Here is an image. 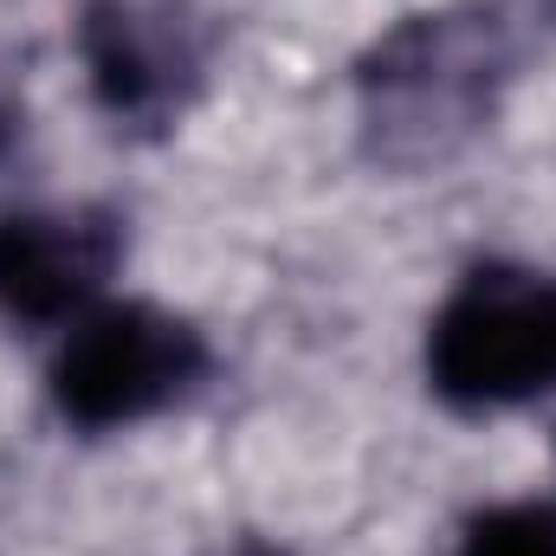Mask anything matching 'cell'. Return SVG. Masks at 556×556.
Wrapping results in <instances>:
<instances>
[{
  "instance_id": "6da1fadb",
  "label": "cell",
  "mask_w": 556,
  "mask_h": 556,
  "mask_svg": "<svg viewBox=\"0 0 556 556\" xmlns=\"http://www.w3.org/2000/svg\"><path fill=\"white\" fill-rule=\"evenodd\" d=\"M427 376L453 408H511L556 389V285L472 273L427 330Z\"/></svg>"
},
{
  "instance_id": "7a4b0ae2",
  "label": "cell",
  "mask_w": 556,
  "mask_h": 556,
  "mask_svg": "<svg viewBox=\"0 0 556 556\" xmlns=\"http://www.w3.org/2000/svg\"><path fill=\"white\" fill-rule=\"evenodd\" d=\"M207 376V343L194 324L155 304L85 311L52 363V402L78 427H124L181 402Z\"/></svg>"
},
{
  "instance_id": "3957f363",
  "label": "cell",
  "mask_w": 556,
  "mask_h": 556,
  "mask_svg": "<svg viewBox=\"0 0 556 556\" xmlns=\"http://www.w3.org/2000/svg\"><path fill=\"white\" fill-rule=\"evenodd\" d=\"M124 233L111 214H7L0 220V317L65 324L85 317L117 273Z\"/></svg>"
},
{
  "instance_id": "277c9868",
  "label": "cell",
  "mask_w": 556,
  "mask_h": 556,
  "mask_svg": "<svg viewBox=\"0 0 556 556\" xmlns=\"http://www.w3.org/2000/svg\"><path fill=\"white\" fill-rule=\"evenodd\" d=\"M78 46H85L98 98L117 117H149V111L175 104V85L188 78L181 33L162 13H149L142 0H91L85 26H78Z\"/></svg>"
},
{
  "instance_id": "5b68a950",
  "label": "cell",
  "mask_w": 556,
  "mask_h": 556,
  "mask_svg": "<svg viewBox=\"0 0 556 556\" xmlns=\"http://www.w3.org/2000/svg\"><path fill=\"white\" fill-rule=\"evenodd\" d=\"M459 556H556V511L551 505H498L466 525Z\"/></svg>"
},
{
  "instance_id": "8992f818",
  "label": "cell",
  "mask_w": 556,
  "mask_h": 556,
  "mask_svg": "<svg viewBox=\"0 0 556 556\" xmlns=\"http://www.w3.org/2000/svg\"><path fill=\"white\" fill-rule=\"evenodd\" d=\"M240 556H285V551H266V544H247Z\"/></svg>"
}]
</instances>
